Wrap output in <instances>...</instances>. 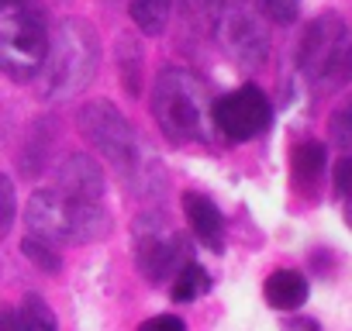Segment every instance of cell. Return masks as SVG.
<instances>
[{"label":"cell","mask_w":352,"mask_h":331,"mask_svg":"<svg viewBox=\"0 0 352 331\" xmlns=\"http://www.w3.org/2000/svg\"><path fill=\"white\" fill-rule=\"evenodd\" d=\"M100 69V42L90 21L63 18L49 35V56L42 66V100H73L94 83Z\"/></svg>","instance_id":"6da1fadb"},{"label":"cell","mask_w":352,"mask_h":331,"mask_svg":"<svg viewBox=\"0 0 352 331\" xmlns=\"http://www.w3.org/2000/svg\"><path fill=\"white\" fill-rule=\"evenodd\" d=\"M152 117L173 141H197L208 131L211 100L208 87L197 73L184 66H166L159 69L152 83Z\"/></svg>","instance_id":"7a4b0ae2"},{"label":"cell","mask_w":352,"mask_h":331,"mask_svg":"<svg viewBox=\"0 0 352 331\" xmlns=\"http://www.w3.org/2000/svg\"><path fill=\"white\" fill-rule=\"evenodd\" d=\"M28 238L49 242V245H73V242H97L111 231V218L100 204L69 201L59 190H35L28 207Z\"/></svg>","instance_id":"3957f363"},{"label":"cell","mask_w":352,"mask_h":331,"mask_svg":"<svg viewBox=\"0 0 352 331\" xmlns=\"http://www.w3.org/2000/svg\"><path fill=\"white\" fill-rule=\"evenodd\" d=\"M187 18L208 32L235 62L256 69L266 59V35L245 0H187Z\"/></svg>","instance_id":"277c9868"},{"label":"cell","mask_w":352,"mask_h":331,"mask_svg":"<svg viewBox=\"0 0 352 331\" xmlns=\"http://www.w3.org/2000/svg\"><path fill=\"white\" fill-rule=\"evenodd\" d=\"M297 66L318 90L352 83V28L338 14H318L297 42Z\"/></svg>","instance_id":"5b68a950"},{"label":"cell","mask_w":352,"mask_h":331,"mask_svg":"<svg viewBox=\"0 0 352 331\" xmlns=\"http://www.w3.org/2000/svg\"><path fill=\"white\" fill-rule=\"evenodd\" d=\"M80 131L87 141L111 162V170L121 176H131L138 170L142 145L131 128V121L111 104V100H90L80 107Z\"/></svg>","instance_id":"8992f818"},{"label":"cell","mask_w":352,"mask_h":331,"mask_svg":"<svg viewBox=\"0 0 352 331\" xmlns=\"http://www.w3.org/2000/svg\"><path fill=\"white\" fill-rule=\"evenodd\" d=\"M49 56V28L35 11H18L0 25V69L14 80L42 73Z\"/></svg>","instance_id":"52a82bcc"},{"label":"cell","mask_w":352,"mask_h":331,"mask_svg":"<svg viewBox=\"0 0 352 331\" xmlns=\"http://www.w3.org/2000/svg\"><path fill=\"white\" fill-rule=\"evenodd\" d=\"M135 262L152 283H159L162 276L180 273L190 259L184 252V238L166 225V218L145 214L135 221Z\"/></svg>","instance_id":"ba28073f"},{"label":"cell","mask_w":352,"mask_h":331,"mask_svg":"<svg viewBox=\"0 0 352 331\" xmlns=\"http://www.w3.org/2000/svg\"><path fill=\"white\" fill-rule=\"evenodd\" d=\"M211 121H214V128H218L225 138H232V141H249V138H256L259 131L270 128L273 107H270L266 93L249 83V87H239V90L218 97V100L211 104Z\"/></svg>","instance_id":"9c48e42d"},{"label":"cell","mask_w":352,"mask_h":331,"mask_svg":"<svg viewBox=\"0 0 352 331\" xmlns=\"http://www.w3.org/2000/svg\"><path fill=\"white\" fill-rule=\"evenodd\" d=\"M56 190L63 197H69V201L100 204V197H104V170L97 166V159H90L87 152H69L56 166Z\"/></svg>","instance_id":"30bf717a"},{"label":"cell","mask_w":352,"mask_h":331,"mask_svg":"<svg viewBox=\"0 0 352 331\" xmlns=\"http://www.w3.org/2000/svg\"><path fill=\"white\" fill-rule=\"evenodd\" d=\"M184 214L190 221V231L201 238L204 249L211 252H221L225 249V218L218 211V204L204 194H184Z\"/></svg>","instance_id":"8fae6325"},{"label":"cell","mask_w":352,"mask_h":331,"mask_svg":"<svg viewBox=\"0 0 352 331\" xmlns=\"http://www.w3.org/2000/svg\"><path fill=\"white\" fill-rule=\"evenodd\" d=\"M56 314L38 293H28L18 307L0 310V331H56Z\"/></svg>","instance_id":"7c38bea8"},{"label":"cell","mask_w":352,"mask_h":331,"mask_svg":"<svg viewBox=\"0 0 352 331\" xmlns=\"http://www.w3.org/2000/svg\"><path fill=\"white\" fill-rule=\"evenodd\" d=\"M263 293H266V304L270 307H276V310H297L307 300V279L297 269H276V273L266 276Z\"/></svg>","instance_id":"4fadbf2b"},{"label":"cell","mask_w":352,"mask_h":331,"mask_svg":"<svg viewBox=\"0 0 352 331\" xmlns=\"http://www.w3.org/2000/svg\"><path fill=\"white\" fill-rule=\"evenodd\" d=\"M324 162H328V155H324L321 141H300L294 148V180H297V187H304V190L318 187V180L324 176Z\"/></svg>","instance_id":"5bb4252c"},{"label":"cell","mask_w":352,"mask_h":331,"mask_svg":"<svg viewBox=\"0 0 352 331\" xmlns=\"http://www.w3.org/2000/svg\"><path fill=\"white\" fill-rule=\"evenodd\" d=\"M128 18L135 21L142 35H162L173 18V0H131Z\"/></svg>","instance_id":"9a60e30c"},{"label":"cell","mask_w":352,"mask_h":331,"mask_svg":"<svg viewBox=\"0 0 352 331\" xmlns=\"http://www.w3.org/2000/svg\"><path fill=\"white\" fill-rule=\"evenodd\" d=\"M211 290V276H208V269L204 266H197V262H187L180 273L173 276V300L176 304H194L201 293H208Z\"/></svg>","instance_id":"2e32d148"},{"label":"cell","mask_w":352,"mask_h":331,"mask_svg":"<svg viewBox=\"0 0 352 331\" xmlns=\"http://www.w3.org/2000/svg\"><path fill=\"white\" fill-rule=\"evenodd\" d=\"M118 69H121V87L131 97H138L142 93V49L131 38L118 42Z\"/></svg>","instance_id":"e0dca14e"},{"label":"cell","mask_w":352,"mask_h":331,"mask_svg":"<svg viewBox=\"0 0 352 331\" xmlns=\"http://www.w3.org/2000/svg\"><path fill=\"white\" fill-rule=\"evenodd\" d=\"M21 252H25L38 269H45V273H59V269H63V255H59V252H56V245H49V242L25 238V242H21Z\"/></svg>","instance_id":"ac0fdd59"},{"label":"cell","mask_w":352,"mask_h":331,"mask_svg":"<svg viewBox=\"0 0 352 331\" xmlns=\"http://www.w3.org/2000/svg\"><path fill=\"white\" fill-rule=\"evenodd\" d=\"M328 135L338 148L352 152V104H342L331 117H328Z\"/></svg>","instance_id":"d6986e66"},{"label":"cell","mask_w":352,"mask_h":331,"mask_svg":"<svg viewBox=\"0 0 352 331\" xmlns=\"http://www.w3.org/2000/svg\"><path fill=\"white\" fill-rule=\"evenodd\" d=\"M256 8L276 25H294L300 14V0H256Z\"/></svg>","instance_id":"ffe728a7"},{"label":"cell","mask_w":352,"mask_h":331,"mask_svg":"<svg viewBox=\"0 0 352 331\" xmlns=\"http://www.w3.org/2000/svg\"><path fill=\"white\" fill-rule=\"evenodd\" d=\"M14 214H18V197H14V187L11 180L0 173V242L8 238L11 225H14Z\"/></svg>","instance_id":"44dd1931"},{"label":"cell","mask_w":352,"mask_h":331,"mask_svg":"<svg viewBox=\"0 0 352 331\" xmlns=\"http://www.w3.org/2000/svg\"><path fill=\"white\" fill-rule=\"evenodd\" d=\"M331 183H335V194H338V197H352V155H342V159L335 162Z\"/></svg>","instance_id":"7402d4cb"},{"label":"cell","mask_w":352,"mask_h":331,"mask_svg":"<svg viewBox=\"0 0 352 331\" xmlns=\"http://www.w3.org/2000/svg\"><path fill=\"white\" fill-rule=\"evenodd\" d=\"M138 331H187V328H184L180 317H173V314H155V317L142 321Z\"/></svg>","instance_id":"603a6c76"},{"label":"cell","mask_w":352,"mask_h":331,"mask_svg":"<svg viewBox=\"0 0 352 331\" xmlns=\"http://www.w3.org/2000/svg\"><path fill=\"white\" fill-rule=\"evenodd\" d=\"M283 331H321V328H318V321H311V317H290V321L283 324Z\"/></svg>","instance_id":"cb8c5ba5"},{"label":"cell","mask_w":352,"mask_h":331,"mask_svg":"<svg viewBox=\"0 0 352 331\" xmlns=\"http://www.w3.org/2000/svg\"><path fill=\"white\" fill-rule=\"evenodd\" d=\"M18 11H28V0H0V14H18Z\"/></svg>","instance_id":"d4e9b609"},{"label":"cell","mask_w":352,"mask_h":331,"mask_svg":"<svg viewBox=\"0 0 352 331\" xmlns=\"http://www.w3.org/2000/svg\"><path fill=\"white\" fill-rule=\"evenodd\" d=\"M345 218H349V225H352V197H349V211H345Z\"/></svg>","instance_id":"484cf974"}]
</instances>
